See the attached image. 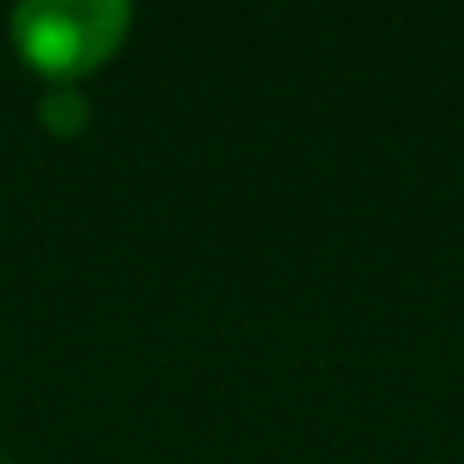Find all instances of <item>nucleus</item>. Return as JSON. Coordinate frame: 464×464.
I'll return each instance as SVG.
<instances>
[{
	"label": "nucleus",
	"mask_w": 464,
	"mask_h": 464,
	"mask_svg": "<svg viewBox=\"0 0 464 464\" xmlns=\"http://www.w3.org/2000/svg\"><path fill=\"white\" fill-rule=\"evenodd\" d=\"M130 31V5L121 0H25L11 15L15 51L51 75L55 85H75L121 51Z\"/></svg>",
	"instance_id": "1"
},
{
	"label": "nucleus",
	"mask_w": 464,
	"mask_h": 464,
	"mask_svg": "<svg viewBox=\"0 0 464 464\" xmlns=\"http://www.w3.org/2000/svg\"><path fill=\"white\" fill-rule=\"evenodd\" d=\"M35 115H41L45 130L75 135L85 121H91V101H85L81 85H51V91L41 95V105H35Z\"/></svg>",
	"instance_id": "2"
},
{
	"label": "nucleus",
	"mask_w": 464,
	"mask_h": 464,
	"mask_svg": "<svg viewBox=\"0 0 464 464\" xmlns=\"http://www.w3.org/2000/svg\"><path fill=\"white\" fill-rule=\"evenodd\" d=\"M0 464H15V459H11V454H5V450H0Z\"/></svg>",
	"instance_id": "3"
}]
</instances>
